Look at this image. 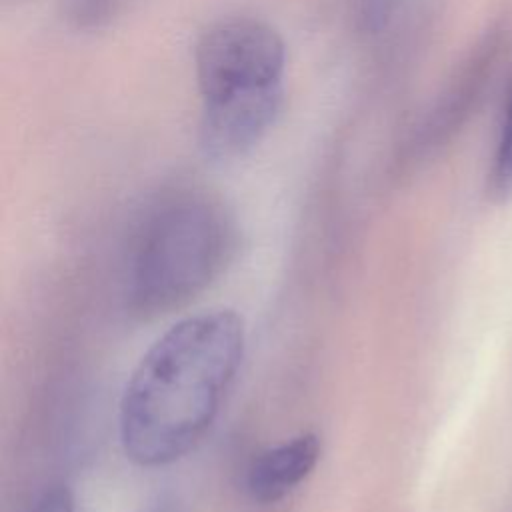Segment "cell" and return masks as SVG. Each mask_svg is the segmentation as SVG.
<instances>
[{
  "label": "cell",
  "mask_w": 512,
  "mask_h": 512,
  "mask_svg": "<svg viewBox=\"0 0 512 512\" xmlns=\"http://www.w3.org/2000/svg\"><path fill=\"white\" fill-rule=\"evenodd\" d=\"M400 0H362L360 22L366 32H380L392 20Z\"/></svg>",
  "instance_id": "7"
},
{
  "label": "cell",
  "mask_w": 512,
  "mask_h": 512,
  "mask_svg": "<svg viewBox=\"0 0 512 512\" xmlns=\"http://www.w3.org/2000/svg\"><path fill=\"white\" fill-rule=\"evenodd\" d=\"M144 512H178V506H176V502H174L172 496H168V494H158L156 498H152V500L146 504Z\"/></svg>",
  "instance_id": "10"
},
{
  "label": "cell",
  "mask_w": 512,
  "mask_h": 512,
  "mask_svg": "<svg viewBox=\"0 0 512 512\" xmlns=\"http://www.w3.org/2000/svg\"><path fill=\"white\" fill-rule=\"evenodd\" d=\"M282 102V84L202 102L200 152L212 162H230L248 154L276 124Z\"/></svg>",
  "instance_id": "4"
},
{
  "label": "cell",
  "mask_w": 512,
  "mask_h": 512,
  "mask_svg": "<svg viewBox=\"0 0 512 512\" xmlns=\"http://www.w3.org/2000/svg\"><path fill=\"white\" fill-rule=\"evenodd\" d=\"M30 512H76L74 496L66 484H50L36 498Z\"/></svg>",
  "instance_id": "8"
},
{
  "label": "cell",
  "mask_w": 512,
  "mask_h": 512,
  "mask_svg": "<svg viewBox=\"0 0 512 512\" xmlns=\"http://www.w3.org/2000/svg\"><path fill=\"white\" fill-rule=\"evenodd\" d=\"M116 4L118 0H74V18L80 24H98L114 12Z\"/></svg>",
  "instance_id": "9"
},
{
  "label": "cell",
  "mask_w": 512,
  "mask_h": 512,
  "mask_svg": "<svg viewBox=\"0 0 512 512\" xmlns=\"http://www.w3.org/2000/svg\"><path fill=\"white\" fill-rule=\"evenodd\" d=\"M202 102L280 86L286 68L282 36L256 18H226L212 24L194 50Z\"/></svg>",
  "instance_id": "3"
},
{
  "label": "cell",
  "mask_w": 512,
  "mask_h": 512,
  "mask_svg": "<svg viewBox=\"0 0 512 512\" xmlns=\"http://www.w3.org/2000/svg\"><path fill=\"white\" fill-rule=\"evenodd\" d=\"M236 226L202 192H176L142 220L128 268V298L138 314L174 310L204 292L230 262Z\"/></svg>",
  "instance_id": "2"
},
{
  "label": "cell",
  "mask_w": 512,
  "mask_h": 512,
  "mask_svg": "<svg viewBox=\"0 0 512 512\" xmlns=\"http://www.w3.org/2000/svg\"><path fill=\"white\" fill-rule=\"evenodd\" d=\"M246 348L236 310L212 308L172 324L142 354L118 410L126 458L158 468L184 458L212 428Z\"/></svg>",
  "instance_id": "1"
},
{
  "label": "cell",
  "mask_w": 512,
  "mask_h": 512,
  "mask_svg": "<svg viewBox=\"0 0 512 512\" xmlns=\"http://www.w3.org/2000/svg\"><path fill=\"white\" fill-rule=\"evenodd\" d=\"M320 452V438L312 432H302L262 450L246 470L248 496L258 504L284 500L312 474Z\"/></svg>",
  "instance_id": "5"
},
{
  "label": "cell",
  "mask_w": 512,
  "mask_h": 512,
  "mask_svg": "<svg viewBox=\"0 0 512 512\" xmlns=\"http://www.w3.org/2000/svg\"><path fill=\"white\" fill-rule=\"evenodd\" d=\"M490 190L496 198L506 200L512 196V82L506 94L502 122L490 164Z\"/></svg>",
  "instance_id": "6"
}]
</instances>
